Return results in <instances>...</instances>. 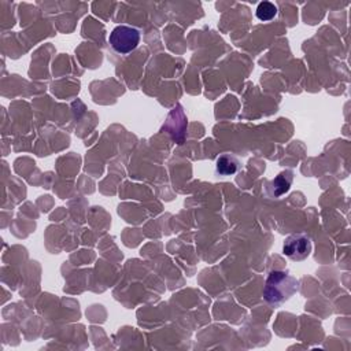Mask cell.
I'll return each instance as SVG.
<instances>
[{"label": "cell", "instance_id": "6da1fadb", "mask_svg": "<svg viewBox=\"0 0 351 351\" xmlns=\"http://www.w3.org/2000/svg\"><path fill=\"white\" fill-rule=\"evenodd\" d=\"M299 289V281L285 270H271L263 287V299L270 306H280Z\"/></svg>", "mask_w": 351, "mask_h": 351}, {"label": "cell", "instance_id": "7a4b0ae2", "mask_svg": "<svg viewBox=\"0 0 351 351\" xmlns=\"http://www.w3.org/2000/svg\"><path fill=\"white\" fill-rule=\"evenodd\" d=\"M108 43L115 52L121 55L130 53L140 43V32L128 25H118L111 30Z\"/></svg>", "mask_w": 351, "mask_h": 351}, {"label": "cell", "instance_id": "3957f363", "mask_svg": "<svg viewBox=\"0 0 351 351\" xmlns=\"http://www.w3.org/2000/svg\"><path fill=\"white\" fill-rule=\"evenodd\" d=\"M313 250L311 239L304 233H295L288 236L282 244V254L295 262L306 259Z\"/></svg>", "mask_w": 351, "mask_h": 351}, {"label": "cell", "instance_id": "277c9868", "mask_svg": "<svg viewBox=\"0 0 351 351\" xmlns=\"http://www.w3.org/2000/svg\"><path fill=\"white\" fill-rule=\"evenodd\" d=\"M293 181V171L284 170L276 176L271 181L266 184V193L271 199H280L284 193H287Z\"/></svg>", "mask_w": 351, "mask_h": 351}, {"label": "cell", "instance_id": "5b68a950", "mask_svg": "<svg viewBox=\"0 0 351 351\" xmlns=\"http://www.w3.org/2000/svg\"><path fill=\"white\" fill-rule=\"evenodd\" d=\"M239 169H240L239 159L230 154L221 155L215 162V174L217 176H222V177L233 176L239 171Z\"/></svg>", "mask_w": 351, "mask_h": 351}, {"label": "cell", "instance_id": "8992f818", "mask_svg": "<svg viewBox=\"0 0 351 351\" xmlns=\"http://www.w3.org/2000/svg\"><path fill=\"white\" fill-rule=\"evenodd\" d=\"M256 18L262 22L271 21L277 15V7L270 1H261L256 7Z\"/></svg>", "mask_w": 351, "mask_h": 351}]
</instances>
